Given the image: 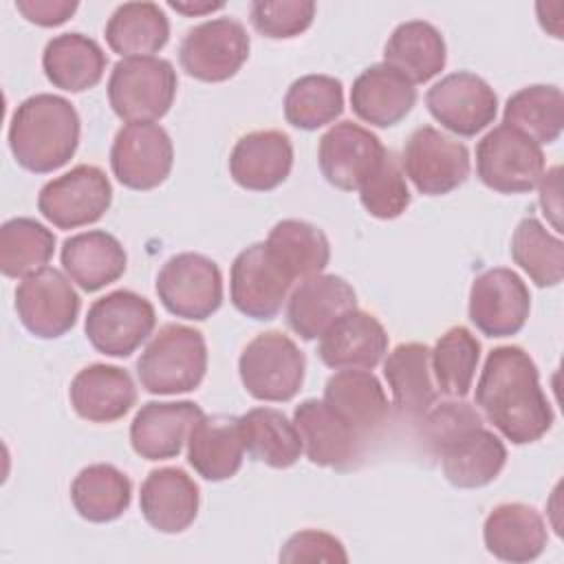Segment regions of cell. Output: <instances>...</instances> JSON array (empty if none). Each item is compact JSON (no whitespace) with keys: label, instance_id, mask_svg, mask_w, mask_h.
Instances as JSON below:
<instances>
[{"label":"cell","instance_id":"48","mask_svg":"<svg viewBox=\"0 0 564 564\" xmlns=\"http://www.w3.org/2000/svg\"><path fill=\"white\" fill-rule=\"evenodd\" d=\"M167 7H172L174 11L185 13V15H203V13H212V11L223 9L225 2H207V0H203V2H174V0H170Z\"/></svg>","mask_w":564,"mask_h":564},{"label":"cell","instance_id":"28","mask_svg":"<svg viewBox=\"0 0 564 564\" xmlns=\"http://www.w3.org/2000/svg\"><path fill=\"white\" fill-rule=\"evenodd\" d=\"M430 352L432 348L421 341H405L388 352L383 361V377L392 392V405L397 414L408 421L419 423L438 397Z\"/></svg>","mask_w":564,"mask_h":564},{"label":"cell","instance_id":"29","mask_svg":"<svg viewBox=\"0 0 564 564\" xmlns=\"http://www.w3.org/2000/svg\"><path fill=\"white\" fill-rule=\"evenodd\" d=\"M482 540L494 557L520 564L542 555L549 533L538 509L524 502H502L485 518Z\"/></svg>","mask_w":564,"mask_h":564},{"label":"cell","instance_id":"20","mask_svg":"<svg viewBox=\"0 0 564 564\" xmlns=\"http://www.w3.org/2000/svg\"><path fill=\"white\" fill-rule=\"evenodd\" d=\"M357 308V293L350 282L335 273L304 278L286 300V324L306 341L326 333V328L346 311Z\"/></svg>","mask_w":564,"mask_h":564},{"label":"cell","instance_id":"46","mask_svg":"<svg viewBox=\"0 0 564 564\" xmlns=\"http://www.w3.org/2000/svg\"><path fill=\"white\" fill-rule=\"evenodd\" d=\"M75 0H18L15 9L37 26H59L64 24L75 11Z\"/></svg>","mask_w":564,"mask_h":564},{"label":"cell","instance_id":"39","mask_svg":"<svg viewBox=\"0 0 564 564\" xmlns=\"http://www.w3.org/2000/svg\"><path fill=\"white\" fill-rule=\"evenodd\" d=\"M480 359V341L465 326L447 328L430 352L432 375L438 392L463 399L469 394Z\"/></svg>","mask_w":564,"mask_h":564},{"label":"cell","instance_id":"36","mask_svg":"<svg viewBox=\"0 0 564 564\" xmlns=\"http://www.w3.org/2000/svg\"><path fill=\"white\" fill-rule=\"evenodd\" d=\"M264 242L293 282L322 273L330 260V242L326 234L306 220L284 218L275 223Z\"/></svg>","mask_w":564,"mask_h":564},{"label":"cell","instance_id":"27","mask_svg":"<svg viewBox=\"0 0 564 564\" xmlns=\"http://www.w3.org/2000/svg\"><path fill=\"white\" fill-rule=\"evenodd\" d=\"M322 401L364 438L377 432L390 414L381 381L364 368H341L330 375Z\"/></svg>","mask_w":564,"mask_h":564},{"label":"cell","instance_id":"15","mask_svg":"<svg viewBox=\"0 0 564 564\" xmlns=\"http://www.w3.org/2000/svg\"><path fill=\"white\" fill-rule=\"evenodd\" d=\"M467 313L471 324L487 337L516 335L531 313L529 286L507 267L487 269L471 282Z\"/></svg>","mask_w":564,"mask_h":564},{"label":"cell","instance_id":"8","mask_svg":"<svg viewBox=\"0 0 564 564\" xmlns=\"http://www.w3.org/2000/svg\"><path fill=\"white\" fill-rule=\"evenodd\" d=\"M251 48L245 24L223 15L192 26L181 46L178 62L183 70L198 82H227L247 62Z\"/></svg>","mask_w":564,"mask_h":564},{"label":"cell","instance_id":"33","mask_svg":"<svg viewBox=\"0 0 564 564\" xmlns=\"http://www.w3.org/2000/svg\"><path fill=\"white\" fill-rule=\"evenodd\" d=\"M447 46L441 31L425 20L401 22L386 42L383 62L412 84H423L445 68Z\"/></svg>","mask_w":564,"mask_h":564},{"label":"cell","instance_id":"13","mask_svg":"<svg viewBox=\"0 0 564 564\" xmlns=\"http://www.w3.org/2000/svg\"><path fill=\"white\" fill-rule=\"evenodd\" d=\"M15 313L22 326L40 337L55 339L66 335L79 315V295L62 271L44 267L15 289Z\"/></svg>","mask_w":564,"mask_h":564},{"label":"cell","instance_id":"38","mask_svg":"<svg viewBox=\"0 0 564 564\" xmlns=\"http://www.w3.org/2000/svg\"><path fill=\"white\" fill-rule=\"evenodd\" d=\"M502 123L524 132L535 143H553L564 128V97L553 84H531L516 90L502 112Z\"/></svg>","mask_w":564,"mask_h":564},{"label":"cell","instance_id":"6","mask_svg":"<svg viewBox=\"0 0 564 564\" xmlns=\"http://www.w3.org/2000/svg\"><path fill=\"white\" fill-rule=\"evenodd\" d=\"M476 174L494 192L527 194L544 174V152L524 132L500 123L476 145Z\"/></svg>","mask_w":564,"mask_h":564},{"label":"cell","instance_id":"25","mask_svg":"<svg viewBox=\"0 0 564 564\" xmlns=\"http://www.w3.org/2000/svg\"><path fill=\"white\" fill-rule=\"evenodd\" d=\"M200 494L194 478L178 467L152 469L141 482L139 509L161 533H181L198 516Z\"/></svg>","mask_w":564,"mask_h":564},{"label":"cell","instance_id":"17","mask_svg":"<svg viewBox=\"0 0 564 564\" xmlns=\"http://www.w3.org/2000/svg\"><path fill=\"white\" fill-rule=\"evenodd\" d=\"M441 458L443 476L458 489H478L498 478L507 463V447L498 434L474 423L445 436L430 449Z\"/></svg>","mask_w":564,"mask_h":564},{"label":"cell","instance_id":"31","mask_svg":"<svg viewBox=\"0 0 564 564\" xmlns=\"http://www.w3.org/2000/svg\"><path fill=\"white\" fill-rule=\"evenodd\" d=\"M59 260L66 275L88 293L117 282L128 264L123 245L104 229L82 231L66 238Z\"/></svg>","mask_w":564,"mask_h":564},{"label":"cell","instance_id":"37","mask_svg":"<svg viewBox=\"0 0 564 564\" xmlns=\"http://www.w3.org/2000/svg\"><path fill=\"white\" fill-rule=\"evenodd\" d=\"M132 482L110 463H95L84 467L73 485L70 500L75 511L88 522H112L130 507Z\"/></svg>","mask_w":564,"mask_h":564},{"label":"cell","instance_id":"2","mask_svg":"<svg viewBox=\"0 0 564 564\" xmlns=\"http://www.w3.org/2000/svg\"><path fill=\"white\" fill-rule=\"evenodd\" d=\"M79 132V115L66 97L37 93L13 110L9 148L20 167L33 174H48L73 159Z\"/></svg>","mask_w":564,"mask_h":564},{"label":"cell","instance_id":"21","mask_svg":"<svg viewBox=\"0 0 564 564\" xmlns=\"http://www.w3.org/2000/svg\"><path fill=\"white\" fill-rule=\"evenodd\" d=\"M200 416L203 410L194 401H150L130 423V445L145 460L174 458Z\"/></svg>","mask_w":564,"mask_h":564},{"label":"cell","instance_id":"10","mask_svg":"<svg viewBox=\"0 0 564 564\" xmlns=\"http://www.w3.org/2000/svg\"><path fill=\"white\" fill-rule=\"evenodd\" d=\"M401 167L421 194L443 196L467 181L471 161L465 143L432 126H421L403 145Z\"/></svg>","mask_w":564,"mask_h":564},{"label":"cell","instance_id":"45","mask_svg":"<svg viewBox=\"0 0 564 564\" xmlns=\"http://www.w3.org/2000/svg\"><path fill=\"white\" fill-rule=\"evenodd\" d=\"M280 562H348V553L335 535L319 529H304L284 542Z\"/></svg>","mask_w":564,"mask_h":564},{"label":"cell","instance_id":"41","mask_svg":"<svg viewBox=\"0 0 564 564\" xmlns=\"http://www.w3.org/2000/svg\"><path fill=\"white\" fill-rule=\"evenodd\" d=\"M511 258L540 289L557 286L564 278V242L535 216L522 218L513 229Z\"/></svg>","mask_w":564,"mask_h":564},{"label":"cell","instance_id":"26","mask_svg":"<svg viewBox=\"0 0 564 564\" xmlns=\"http://www.w3.org/2000/svg\"><path fill=\"white\" fill-rule=\"evenodd\" d=\"M416 104L414 84L386 62L359 73L350 88L352 112L377 128L397 126Z\"/></svg>","mask_w":564,"mask_h":564},{"label":"cell","instance_id":"19","mask_svg":"<svg viewBox=\"0 0 564 564\" xmlns=\"http://www.w3.org/2000/svg\"><path fill=\"white\" fill-rule=\"evenodd\" d=\"M293 423L313 465L337 471H348L359 465L364 456V436L333 414L324 401L304 399L293 412Z\"/></svg>","mask_w":564,"mask_h":564},{"label":"cell","instance_id":"18","mask_svg":"<svg viewBox=\"0 0 564 564\" xmlns=\"http://www.w3.org/2000/svg\"><path fill=\"white\" fill-rule=\"evenodd\" d=\"M386 150L388 148L381 143V139L368 128L352 121H339L322 134L317 163L322 176L333 187L357 192L364 178L383 159Z\"/></svg>","mask_w":564,"mask_h":564},{"label":"cell","instance_id":"12","mask_svg":"<svg viewBox=\"0 0 564 564\" xmlns=\"http://www.w3.org/2000/svg\"><path fill=\"white\" fill-rule=\"evenodd\" d=\"M174 145L165 128L154 121H134L119 128L110 148L115 178L137 192L159 187L172 172Z\"/></svg>","mask_w":564,"mask_h":564},{"label":"cell","instance_id":"7","mask_svg":"<svg viewBox=\"0 0 564 564\" xmlns=\"http://www.w3.org/2000/svg\"><path fill=\"white\" fill-rule=\"evenodd\" d=\"M156 313L143 295L117 289L97 297L84 322L90 346L108 357H130L154 330Z\"/></svg>","mask_w":564,"mask_h":564},{"label":"cell","instance_id":"43","mask_svg":"<svg viewBox=\"0 0 564 564\" xmlns=\"http://www.w3.org/2000/svg\"><path fill=\"white\" fill-rule=\"evenodd\" d=\"M357 192L364 209L379 220L399 218L408 209L410 189L405 183L403 167L394 156V152L386 150L383 159L364 178Z\"/></svg>","mask_w":564,"mask_h":564},{"label":"cell","instance_id":"1","mask_svg":"<svg viewBox=\"0 0 564 564\" xmlns=\"http://www.w3.org/2000/svg\"><path fill=\"white\" fill-rule=\"evenodd\" d=\"M476 405L513 445L542 438L555 419L538 366L520 346H498L487 355L476 383Z\"/></svg>","mask_w":564,"mask_h":564},{"label":"cell","instance_id":"23","mask_svg":"<svg viewBox=\"0 0 564 564\" xmlns=\"http://www.w3.org/2000/svg\"><path fill=\"white\" fill-rule=\"evenodd\" d=\"M388 352V333L383 324L366 311L352 308L337 317L319 337L317 355L335 370L375 368Z\"/></svg>","mask_w":564,"mask_h":564},{"label":"cell","instance_id":"22","mask_svg":"<svg viewBox=\"0 0 564 564\" xmlns=\"http://www.w3.org/2000/svg\"><path fill=\"white\" fill-rule=\"evenodd\" d=\"M293 167V143L282 130L242 134L229 154L231 178L249 192H269L282 185Z\"/></svg>","mask_w":564,"mask_h":564},{"label":"cell","instance_id":"24","mask_svg":"<svg viewBox=\"0 0 564 564\" xmlns=\"http://www.w3.org/2000/svg\"><path fill=\"white\" fill-rule=\"evenodd\" d=\"M68 399L79 419L112 423L132 410L137 388L128 370L110 364H90L73 377Z\"/></svg>","mask_w":564,"mask_h":564},{"label":"cell","instance_id":"16","mask_svg":"<svg viewBox=\"0 0 564 564\" xmlns=\"http://www.w3.org/2000/svg\"><path fill=\"white\" fill-rule=\"evenodd\" d=\"M430 115L458 137H476L498 115L494 88L476 73L458 70L441 77L427 93Z\"/></svg>","mask_w":564,"mask_h":564},{"label":"cell","instance_id":"40","mask_svg":"<svg viewBox=\"0 0 564 564\" xmlns=\"http://www.w3.org/2000/svg\"><path fill=\"white\" fill-rule=\"evenodd\" d=\"M55 234L35 218H9L0 227V271L7 278H26L48 264Z\"/></svg>","mask_w":564,"mask_h":564},{"label":"cell","instance_id":"32","mask_svg":"<svg viewBox=\"0 0 564 564\" xmlns=\"http://www.w3.org/2000/svg\"><path fill=\"white\" fill-rule=\"evenodd\" d=\"M108 57L97 40L70 31L51 37L42 53L46 79L66 93H84L95 88L106 70Z\"/></svg>","mask_w":564,"mask_h":564},{"label":"cell","instance_id":"11","mask_svg":"<svg viewBox=\"0 0 564 564\" xmlns=\"http://www.w3.org/2000/svg\"><path fill=\"white\" fill-rule=\"evenodd\" d=\"M112 203V185L97 165L79 163L44 183L37 194L40 214L57 229H77L97 223Z\"/></svg>","mask_w":564,"mask_h":564},{"label":"cell","instance_id":"47","mask_svg":"<svg viewBox=\"0 0 564 564\" xmlns=\"http://www.w3.org/2000/svg\"><path fill=\"white\" fill-rule=\"evenodd\" d=\"M540 205L544 216L551 220V225L560 231V214H562V187H560V165L551 167L546 174L540 178Z\"/></svg>","mask_w":564,"mask_h":564},{"label":"cell","instance_id":"4","mask_svg":"<svg viewBox=\"0 0 564 564\" xmlns=\"http://www.w3.org/2000/svg\"><path fill=\"white\" fill-rule=\"evenodd\" d=\"M176 86L172 62L156 55L126 57L112 66L108 77V101L126 123L156 121L172 108Z\"/></svg>","mask_w":564,"mask_h":564},{"label":"cell","instance_id":"30","mask_svg":"<svg viewBox=\"0 0 564 564\" xmlns=\"http://www.w3.org/2000/svg\"><path fill=\"white\" fill-rule=\"evenodd\" d=\"M245 458V443L238 416L203 414L187 436V463L205 480L218 482L238 474Z\"/></svg>","mask_w":564,"mask_h":564},{"label":"cell","instance_id":"44","mask_svg":"<svg viewBox=\"0 0 564 564\" xmlns=\"http://www.w3.org/2000/svg\"><path fill=\"white\" fill-rule=\"evenodd\" d=\"M315 18V2L311 0H278L253 2L249 20L253 29L271 40H291L304 33Z\"/></svg>","mask_w":564,"mask_h":564},{"label":"cell","instance_id":"9","mask_svg":"<svg viewBox=\"0 0 564 564\" xmlns=\"http://www.w3.org/2000/svg\"><path fill=\"white\" fill-rule=\"evenodd\" d=\"M156 295L176 317L207 319L223 304V273L218 264L194 251L176 253L156 273Z\"/></svg>","mask_w":564,"mask_h":564},{"label":"cell","instance_id":"3","mask_svg":"<svg viewBox=\"0 0 564 564\" xmlns=\"http://www.w3.org/2000/svg\"><path fill=\"white\" fill-rule=\"evenodd\" d=\"M205 372V337L185 324H163L137 359V377L150 394L192 392L200 386Z\"/></svg>","mask_w":564,"mask_h":564},{"label":"cell","instance_id":"42","mask_svg":"<svg viewBox=\"0 0 564 564\" xmlns=\"http://www.w3.org/2000/svg\"><path fill=\"white\" fill-rule=\"evenodd\" d=\"M344 112V86L330 75H302L284 95V117L293 128L317 130Z\"/></svg>","mask_w":564,"mask_h":564},{"label":"cell","instance_id":"35","mask_svg":"<svg viewBox=\"0 0 564 564\" xmlns=\"http://www.w3.org/2000/svg\"><path fill=\"white\" fill-rule=\"evenodd\" d=\"M108 46L126 57L159 53L170 40V20L154 2H123L106 22Z\"/></svg>","mask_w":564,"mask_h":564},{"label":"cell","instance_id":"14","mask_svg":"<svg viewBox=\"0 0 564 564\" xmlns=\"http://www.w3.org/2000/svg\"><path fill=\"white\" fill-rule=\"evenodd\" d=\"M293 280L271 256L267 242H253L245 247L229 273L231 304L251 319H273L282 304L289 300Z\"/></svg>","mask_w":564,"mask_h":564},{"label":"cell","instance_id":"5","mask_svg":"<svg viewBox=\"0 0 564 564\" xmlns=\"http://www.w3.org/2000/svg\"><path fill=\"white\" fill-rule=\"evenodd\" d=\"M238 372L245 390L253 399L284 403L291 401L304 383L306 357L289 335L267 330L242 348Z\"/></svg>","mask_w":564,"mask_h":564},{"label":"cell","instance_id":"34","mask_svg":"<svg viewBox=\"0 0 564 564\" xmlns=\"http://www.w3.org/2000/svg\"><path fill=\"white\" fill-rule=\"evenodd\" d=\"M245 452L267 467L286 469L293 467L304 447L300 432L284 412L275 408H251L238 416Z\"/></svg>","mask_w":564,"mask_h":564}]
</instances>
